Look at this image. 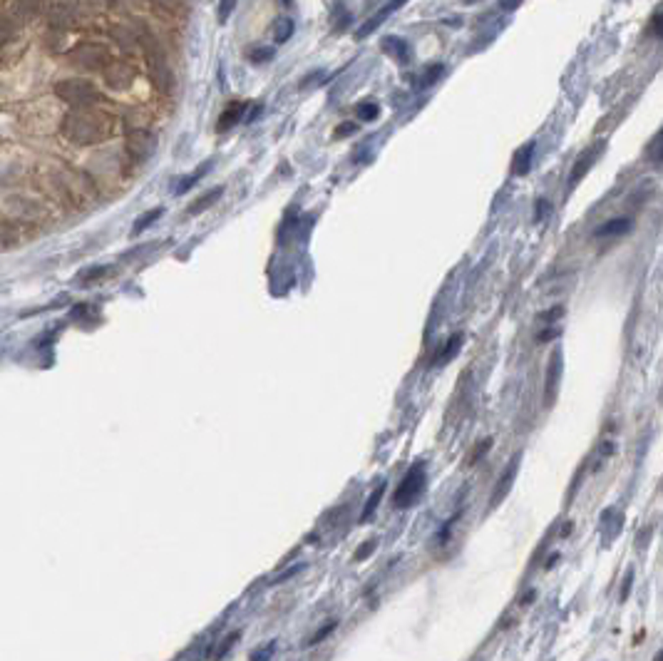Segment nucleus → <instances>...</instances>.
<instances>
[{
    "label": "nucleus",
    "instance_id": "20",
    "mask_svg": "<svg viewBox=\"0 0 663 661\" xmlns=\"http://www.w3.org/2000/svg\"><path fill=\"white\" fill-rule=\"evenodd\" d=\"M291 33H294V20L281 18L279 23H276V43H286V40L291 38Z\"/></svg>",
    "mask_w": 663,
    "mask_h": 661
},
{
    "label": "nucleus",
    "instance_id": "6",
    "mask_svg": "<svg viewBox=\"0 0 663 661\" xmlns=\"http://www.w3.org/2000/svg\"><path fill=\"white\" fill-rule=\"evenodd\" d=\"M562 351L554 348L552 356H549V366H547V381H544V398H547V406H554L559 393V381H562Z\"/></svg>",
    "mask_w": 663,
    "mask_h": 661
},
{
    "label": "nucleus",
    "instance_id": "35",
    "mask_svg": "<svg viewBox=\"0 0 663 661\" xmlns=\"http://www.w3.org/2000/svg\"><path fill=\"white\" fill-rule=\"evenodd\" d=\"M353 130H356V125H341L336 130V135H346V132H353Z\"/></svg>",
    "mask_w": 663,
    "mask_h": 661
},
{
    "label": "nucleus",
    "instance_id": "25",
    "mask_svg": "<svg viewBox=\"0 0 663 661\" xmlns=\"http://www.w3.org/2000/svg\"><path fill=\"white\" fill-rule=\"evenodd\" d=\"M649 157H651V162H663V132H661L659 137H656L654 142H651Z\"/></svg>",
    "mask_w": 663,
    "mask_h": 661
},
{
    "label": "nucleus",
    "instance_id": "5",
    "mask_svg": "<svg viewBox=\"0 0 663 661\" xmlns=\"http://www.w3.org/2000/svg\"><path fill=\"white\" fill-rule=\"evenodd\" d=\"M519 460H522V453H515V455H512L510 463H507V468L502 470L500 480H497L495 490H492L490 510H497V507L502 505V500H505V497L510 495L512 485H515V480H517V473H519Z\"/></svg>",
    "mask_w": 663,
    "mask_h": 661
},
{
    "label": "nucleus",
    "instance_id": "22",
    "mask_svg": "<svg viewBox=\"0 0 663 661\" xmlns=\"http://www.w3.org/2000/svg\"><path fill=\"white\" fill-rule=\"evenodd\" d=\"M442 73H445V68H442V65H433V68H430L428 73H423V78H420L418 87H430V85H435V80H438Z\"/></svg>",
    "mask_w": 663,
    "mask_h": 661
},
{
    "label": "nucleus",
    "instance_id": "17",
    "mask_svg": "<svg viewBox=\"0 0 663 661\" xmlns=\"http://www.w3.org/2000/svg\"><path fill=\"white\" fill-rule=\"evenodd\" d=\"M221 192H224V189H221V187L212 189V192H207V194H204V197H202V202H194L192 207H189V214H202L204 209H209L214 202H217V197H221Z\"/></svg>",
    "mask_w": 663,
    "mask_h": 661
},
{
    "label": "nucleus",
    "instance_id": "36",
    "mask_svg": "<svg viewBox=\"0 0 663 661\" xmlns=\"http://www.w3.org/2000/svg\"><path fill=\"white\" fill-rule=\"evenodd\" d=\"M654 661H663V649H661L659 654H656V659H654Z\"/></svg>",
    "mask_w": 663,
    "mask_h": 661
},
{
    "label": "nucleus",
    "instance_id": "14",
    "mask_svg": "<svg viewBox=\"0 0 663 661\" xmlns=\"http://www.w3.org/2000/svg\"><path fill=\"white\" fill-rule=\"evenodd\" d=\"M462 341H465V336H462V333H452V336L445 341V346H442V351L438 353V361H435V363H440V366H442V363H450L452 358L460 353Z\"/></svg>",
    "mask_w": 663,
    "mask_h": 661
},
{
    "label": "nucleus",
    "instance_id": "18",
    "mask_svg": "<svg viewBox=\"0 0 663 661\" xmlns=\"http://www.w3.org/2000/svg\"><path fill=\"white\" fill-rule=\"evenodd\" d=\"M239 117H241V105L229 107V110H226L224 115L219 117V125H217V127H219L221 132H226L231 125H236V122H239Z\"/></svg>",
    "mask_w": 663,
    "mask_h": 661
},
{
    "label": "nucleus",
    "instance_id": "16",
    "mask_svg": "<svg viewBox=\"0 0 663 661\" xmlns=\"http://www.w3.org/2000/svg\"><path fill=\"white\" fill-rule=\"evenodd\" d=\"M112 38H115L120 45H125V48H130L132 43H137V40H140V33H137L135 28H130V25L120 23V25H115V28H112Z\"/></svg>",
    "mask_w": 663,
    "mask_h": 661
},
{
    "label": "nucleus",
    "instance_id": "32",
    "mask_svg": "<svg viewBox=\"0 0 663 661\" xmlns=\"http://www.w3.org/2000/svg\"><path fill=\"white\" fill-rule=\"evenodd\" d=\"M562 314H564V309H562V306H554V309H549L547 314H542V316H539V319H542L544 324H552V321H554V316H562Z\"/></svg>",
    "mask_w": 663,
    "mask_h": 661
},
{
    "label": "nucleus",
    "instance_id": "7",
    "mask_svg": "<svg viewBox=\"0 0 663 661\" xmlns=\"http://www.w3.org/2000/svg\"><path fill=\"white\" fill-rule=\"evenodd\" d=\"M601 152H604V142H596L594 147H589L587 152H582V155L577 157V162H574L572 172H569V189H574L579 182H582V179H584V174H587L589 169L594 167L596 157H599Z\"/></svg>",
    "mask_w": 663,
    "mask_h": 661
},
{
    "label": "nucleus",
    "instance_id": "30",
    "mask_svg": "<svg viewBox=\"0 0 663 661\" xmlns=\"http://www.w3.org/2000/svg\"><path fill=\"white\" fill-rule=\"evenodd\" d=\"M333 629H336V622H328V624H326V627H323V629H321V632H316V634H313V637H311V642H308V644H311V647H313V644H318V642H323V639H326V637H328V634H331V632H333Z\"/></svg>",
    "mask_w": 663,
    "mask_h": 661
},
{
    "label": "nucleus",
    "instance_id": "29",
    "mask_svg": "<svg viewBox=\"0 0 663 661\" xmlns=\"http://www.w3.org/2000/svg\"><path fill=\"white\" fill-rule=\"evenodd\" d=\"M490 448H492V440H490V438H487L485 443H477V448L472 450V455H470V463L475 465L477 460H480L482 455H485V453H487V450H490Z\"/></svg>",
    "mask_w": 663,
    "mask_h": 661
},
{
    "label": "nucleus",
    "instance_id": "24",
    "mask_svg": "<svg viewBox=\"0 0 663 661\" xmlns=\"http://www.w3.org/2000/svg\"><path fill=\"white\" fill-rule=\"evenodd\" d=\"M375 547H378V540H368L366 545H361V547H358V550H356V555H353V560H356V562L368 560V557L375 552Z\"/></svg>",
    "mask_w": 663,
    "mask_h": 661
},
{
    "label": "nucleus",
    "instance_id": "11",
    "mask_svg": "<svg viewBox=\"0 0 663 661\" xmlns=\"http://www.w3.org/2000/svg\"><path fill=\"white\" fill-rule=\"evenodd\" d=\"M398 8H403V3H400V0H398V3H390V5H385V8H380L378 13H375L373 18L368 20V23H363L361 28L356 30V40H363V38H366V35L373 33V30L378 28V25L383 23V20L388 18L390 13H395V10H398Z\"/></svg>",
    "mask_w": 663,
    "mask_h": 661
},
{
    "label": "nucleus",
    "instance_id": "1",
    "mask_svg": "<svg viewBox=\"0 0 663 661\" xmlns=\"http://www.w3.org/2000/svg\"><path fill=\"white\" fill-rule=\"evenodd\" d=\"M60 135L80 147L97 145V142L107 140L112 135V122L110 117L100 115V112L75 110L70 115H65L63 125H60Z\"/></svg>",
    "mask_w": 663,
    "mask_h": 661
},
{
    "label": "nucleus",
    "instance_id": "33",
    "mask_svg": "<svg viewBox=\"0 0 663 661\" xmlns=\"http://www.w3.org/2000/svg\"><path fill=\"white\" fill-rule=\"evenodd\" d=\"M554 336H559V329H547V331L539 333L537 341H539V343H547V341H552Z\"/></svg>",
    "mask_w": 663,
    "mask_h": 661
},
{
    "label": "nucleus",
    "instance_id": "28",
    "mask_svg": "<svg viewBox=\"0 0 663 661\" xmlns=\"http://www.w3.org/2000/svg\"><path fill=\"white\" fill-rule=\"evenodd\" d=\"M549 212H552V204H549L544 197H542V199H537V209H534V219H537V222H542V219L547 217Z\"/></svg>",
    "mask_w": 663,
    "mask_h": 661
},
{
    "label": "nucleus",
    "instance_id": "31",
    "mask_svg": "<svg viewBox=\"0 0 663 661\" xmlns=\"http://www.w3.org/2000/svg\"><path fill=\"white\" fill-rule=\"evenodd\" d=\"M274 55V50H269V48H261V50H254L251 53V58H254V63H266V60Z\"/></svg>",
    "mask_w": 663,
    "mask_h": 661
},
{
    "label": "nucleus",
    "instance_id": "2",
    "mask_svg": "<svg viewBox=\"0 0 663 661\" xmlns=\"http://www.w3.org/2000/svg\"><path fill=\"white\" fill-rule=\"evenodd\" d=\"M425 488H428V463H425V460H418V463L410 465L405 478L400 480L398 490H395V495H393V505L398 507V510H408V507H413L415 502L423 497Z\"/></svg>",
    "mask_w": 663,
    "mask_h": 661
},
{
    "label": "nucleus",
    "instance_id": "8",
    "mask_svg": "<svg viewBox=\"0 0 663 661\" xmlns=\"http://www.w3.org/2000/svg\"><path fill=\"white\" fill-rule=\"evenodd\" d=\"M102 73H105V83L110 87H115V90H125V87L132 85V80H135V70L127 63H120V60L110 63Z\"/></svg>",
    "mask_w": 663,
    "mask_h": 661
},
{
    "label": "nucleus",
    "instance_id": "13",
    "mask_svg": "<svg viewBox=\"0 0 663 661\" xmlns=\"http://www.w3.org/2000/svg\"><path fill=\"white\" fill-rule=\"evenodd\" d=\"M532 155H534V142H527L524 147H519L515 155V162H512V174L524 177V174L529 172V167H532Z\"/></svg>",
    "mask_w": 663,
    "mask_h": 661
},
{
    "label": "nucleus",
    "instance_id": "9",
    "mask_svg": "<svg viewBox=\"0 0 663 661\" xmlns=\"http://www.w3.org/2000/svg\"><path fill=\"white\" fill-rule=\"evenodd\" d=\"M631 227H634V222H631L629 217H614L609 219V222H604L601 227L594 229V237L596 239H609V237H624L626 232H631Z\"/></svg>",
    "mask_w": 663,
    "mask_h": 661
},
{
    "label": "nucleus",
    "instance_id": "26",
    "mask_svg": "<svg viewBox=\"0 0 663 661\" xmlns=\"http://www.w3.org/2000/svg\"><path fill=\"white\" fill-rule=\"evenodd\" d=\"M159 214H162V209H152V212H147L145 217H142V222H137V224H135V229H132V232H135V234L145 232V229L149 227V224L154 222V217H159Z\"/></svg>",
    "mask_w": 663,
    "mask_h": 661
},
{
    "label": "nucleus",
    "instance_id": "12",
    "mask_svg": "<svg viewBox=\"0 0 663 661\" xmlns=\"http://www.w3.org/2000/svg\"><path fill=\"white\" fill-rule=\"evenodd\" d=\"M383 53H388L390 58H395L398 63H408V58H410V48H408V43H405L403 38H395V35H390V38H385L383 40Z\"/></svg>",
    "mask_w": 663,
    "mask_h": 661
},
{
    "label": "nucleus",
    "instance_id": "21",
    "mask_svg": "<svg viewBox=\"0 0 663 661\" xmlns=\"http://www.w3.org/2000/svg\"><path fill=\"white\" fill-rule=\"evenodd\" d=\"M239 637H241V632H231L229 637H226L224 642H221V647H217V652H214L212 661H221V659H224L226 654H229V649L236 644V639H239Z\"/></svg>",
    "mask_w": 663,
    "mask_h": 661
},
{
    "label": "nucleus",
    "instance_id": "4",
    "mask_svg": "<svg viewBox=\"0 0 663 661\" xmlns=\"http://www.w3.org/2000/svg\"><path fill=\"white\" fill-rule=\"evenodd\" d=\"M107 60H110V55L105 53V48H100V45L95 43H82L77 45V48L70 53V63L73 65H80V68H87V70H105Z\"/></svg>",
    "mask_w": 663,
    "mask_h": 661
},
{
    "label": "nucleus",
    "instance_id": "3",
    "mask_svg": "<svg viewBox=\"0 0 663 661\" xmlns=\"http://www.w3.org/2000/svg\"><path fill=\"white\" fill-rule=\"evenodd\" d=\"M55 92H58L60 100L70 102V105L80 107V110H87L90 105L102 100V95L97 92V87L90 83V80H80V78H68L60 80L55 85Z\"/></svg>",
    "mask_w": 663,
    "mask_h": 661
},
{
    "label": "nucleus",
    "instance_id": "19",
    "mask_svg": "<svg viewBox=\"0 0 663 661\" xmlns=\"http://www.w3.org/2000/svg\"><path fill=\"white\" fill-rule=\"evenodd\" d=\"M356 115L361 117V120H366V122H373V120H378L380 107L375 105V102H361V105L356 107Z\"/></svg>",
    "mask_w": 663,
    "mask_h": 661
},
{
    "label": "nucleus",
    "instance_id": "15",
    "mask_svg": "<svg viewBox=\"0 0 663 661\" xmlns=\"http://www.w3.org/2000/svg\"><path fill=\"white\" fill-rule=\"evenodd\" d=\"M383 495H385V483H380L378 488H375L373 493H370L366 507H363L361 522H370V520H373V515H375V510H378V505H380V500H383Z\"/></svg>",
    "mask_w": 663,
    "mask_h": 661
},
{
    "label": "nucleus",
    "instance_id": "10",
    "mask_svg": "<svg viewBox=\"0 0 663 661\" xmlns=\"http://www.w3.org/2000/svg\"><path fill=\"white\" fill-rule=\"evenodd\" d=\"M154 147V140L147 135V132H130V137H127V152H130L135 160H145L149 157V152H152Z\"/></svg>",
    "mask_w": 663,
    "mask_h": 661
},
{
    "label": "nucleus",
    "instance_id": "27",
    "mask_svg": "<svg viewBox=\"0 0 663 661\" xmlns=\"http://www.w3.org/2000/svg\"><path fill=\"white\" fill-rule=\"evenodd\" d=\"M274 652H276V642H269L264 649H259V652L251 654V661H269L271 657H274Z\"/></svg>",
    "mask_w": 663,
    "mask_h": 661
},
{
    "label": "nucleus",
    "instance_id": "23",
    "mask_svg": "<svg viewBox=\"0 0 663 661\" xmlns=\"http://www.w3.org/2000/svg\"><path fill=\"white\" fill-rule=\"evenodd\" d=\"M631 587H634V567H629V570H626V577H624V582H621V592H619V602L621 604L629 599Z\"/></svg>",
    "mask_w": 663,
    "mask_h": 661
},
{
    "label": "nucleus",
    "instance_id": "34",
    "mask_svg": "<svg viewBox=\"0 0 663 661\" xmlns=\"http://www.w3.org/2000/svg\"><path fill=\"white\" fill-rule=\"evenodd\" d=\"M654 33L659 35V38H663V13H659L654 18Z\"/></svg>",
    "mask_w": 663,
    "mask_h": 661
}]
</instances>
